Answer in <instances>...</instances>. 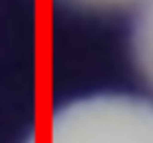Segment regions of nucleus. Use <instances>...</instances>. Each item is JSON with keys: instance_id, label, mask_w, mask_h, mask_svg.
<instances>
[{"instance_id": "1", "label": "nucleus", "mask_w": 153, "mask_h": 143, "mask_svg": "<svg viewBox=\"0 0 153 143\" xmlns=\"http://www.w3.org/2000/svg\"><path fill=\"white\" fill-rule=\"evenodd\" d=\"M135 37L140 51L147 61H153V0H147L141 10V16L137 20Z\"/></svg>"}, {"instance_id": "2", "label": "nucleus", "mask_w": 153, "mask_h": 143, "mask_svg": "<svg viewBox=\"0 0 153 143\" xmlns=\"http://www.w3.org/2000/svg\"><path fill=\"white\" fill-rule=\"evenodd\" d=\"M82 2H92V4H118V2H128V0H82Z\"/></svg>"}]
</instances>
